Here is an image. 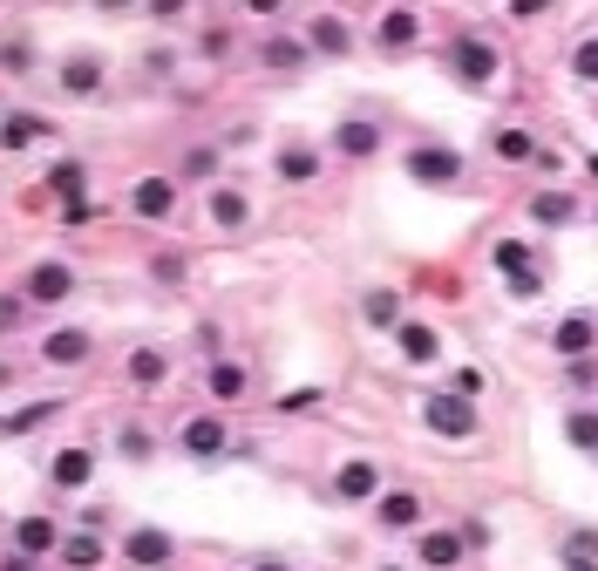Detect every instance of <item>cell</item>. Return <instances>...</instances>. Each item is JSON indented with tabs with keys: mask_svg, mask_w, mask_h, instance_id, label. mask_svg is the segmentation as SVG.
<instances>
[{
	"mask_svg": "<svg viewBox=\"0 0 598 571\" xmlns=\"http://www.w3.org/2000/svg\"><path fill=\"white\" fill-rule=\"evenodd\" d=\"M306 48L341 62V55H354V28H347L341 14H314V21H306Z\"/></svg>",
	"mask_w": 598,
	"mask_h": 571,
	"instance_id": "d6986e66",
	"label": "cell"
},
{
	"mask_svg": "<svg viewBox=\"0 0 598 571\" xmlns=\"http://www.w3.org/2000/svg\"><path fill=\"white\" fill-rule=\"evenodd\" d=\"M204 388H212V402H245L252 395V368H239V360H212Z\"/></svg>",
	"mask_w": 598,
	"mask_h": 571,
	"instance_id": "484cf974",
	"label": "cell"
},
{
	"mask_svg": "<svg viewBox=\"0 0 598 571\" xmlns=\"http://www.w3.org/2000/svg\"><path fill=\"white\" fill-rule=\"evenodd\" d=\"M306 62H314V48H306L300 35H266L258 41V68L266 75H300Z\"/></svg>",
	"mask_w": 598,
	"mask_h": 571,
	"instance_id": "4fadbf2b",
	"label": "cell"
},
{
	"mask_svg": "<svg viewBox=\"0 0 598 571\" xmlns=\"http://www.w3.org/2000/svg\"><path fill=\"white\" fill-rule=\"evenodd\" d=\"M116 449H123L129 462H150V456H157V435H150L143 422H123V429H116Z\"/></svg>",
	"mask_w": 598,
	"mask_h": 571,
	"instance_id": "d6a6232c",
	"label": "cell"
},
{
	"mask_svg": "<svg viewBox=\"0 0 598 571\" xmlns=\"http://www.w3.org/2000/svg\"><path fill=\"white\" fill-rule=\"evenodd\" d=\"M48 191H55L62 204H82V191H89V164H75V157H62L55 170H48Z\"/></svg>",
	"mask_w": 598,
	"mask_h": 571,
	"instance_id": "f1b7e54d",
	"label": "cell"
},
{
	"mask_svg": "<svg viewBox=\"0 0 598 571\" xmlns=\"http://www.w3.org/2000/svg\"><path fill=\"white\" fill-rule=\"evenodd\" d=\"M0 571H35V558H21V551H8V558H0Z\"/></svg>",
	"mask_w": 598,
	"mask_h": 571,
	"instance_id": "ee69618b",
	"label": "cell"
},
{
	"mask_svg": "<svg viewBox=\"0 0 598 571\" xmlns=\"http://www.w3.org/2000/svg\"><path fill=\"white\" fill-rule=\"evenodd\" d=\"M75 286H82V279H75L68 258H41V266H28V279H21V300H28V306H62Z\"/></svg>",
	"mask_w": 598,
	"mask_h": 571,
	"instance_id": "277c9868",
	"label": "cell"
},
{
	"mask_svg": "<svg viewBox=\"0 0 598 571\" xmlns=\"http://www.w3.org/2000/svg\"><path fill=\"white\" fill-rule=\"evenodd\" d=\"M333 497H341V504H360V510H368V504L381 497V470H374V456H347L341 470H333Z\"/></svg>",
	"mask_w": 598,
	"mask_h": 571,
	"instance_id": "9c48e42d",
	"label": "cell"
},
{
	"mask_svg": "<svg viewBox=\"0 0 598 571\" xmlns=\"http://www.w3.org/2000/svg\"><path fill=\"white\" fill-rule=\"evenodd\" d=\"M21 314H28V300H21V293H0V333H14Z\"/></svg>",
	"mask_w": 598,
	"mask_h": 571,
	"instance_id": "ab89813d",
	"label": "cell"
},
{
	"mask_svg": "<svg viewBox=\"0 0 598 571\" xmlns=\"http://www.w3.org/2000/svg\"><path fill=\"white\" fill-rule=\"evenodd\" d=\"M489 150H497V164H537V137L531 129H497Z\"/></svg>",
	"mask_w": 598,
	"mask_h": 571,
	"instance_id": "f546056e",
	"label": "cell"
},
{
	"mask_svg": "<svg viewBox=\"0 0 598 571\" xmlns=\"http://www.w3.org/2000/svg\"><path fill=\"white\" fill-rule=\"evenodd\" d=\"M374 524L381 531H415L422 524V497H415V490H381L374 497Z\"/></svg>",
	"mask_w": 598,
	"mask_h": 571,
	"instance_id": "ffe728a7",
	"label": "cell"
},
{
	"mask_svg": "<svg viewBox=\"0 0 598 571\" xmlns=\"http://www.w3.org/2000/svg\"><path fill=\"white\" fill-rule=\"evenodd\" d=\"M497 68H504V55H497V41H489V35L462 28L449 41V75H456L462 89H489V83H497Z\"/></svg>",
	"mask_w": 598,
	"mask_h": 571,
	"instance_id": "3957f363",
	"label": "cell"
},
{
	"mask_svg": "<svg viewBox=\"0 0 598 571\" xmlns=\"http://www.w3.org/2000/svg\"><path fill=\"white\" fill-rule=\"evenodd\" d=\"M422 429L442 435V443H476L483 415H476V402H456L449 388H435V395H422Z\"/></svg>",
	"mask_w": 598,
	"mask_h": 571,
	"instance_id": "7a4b0ae2",
	"label": "cell"
},
{
	"mask_svg": "<svg viewBox=\"0 0 598 571\" xmlns=\"http://www.w3.org/2000/svg\"><path fill=\"white\" fill-rule=\"evenodd\" d=\"M564 571H598V558H564Z\"/></svg>",
	"mask_w": 598,
	"mask_h": 571,
	"instance_id": "bcb514c9",
	"label": "cell"
},
{
	"mask_svg": "<svg viewBox=\"0 0 598 571\" xmlns=\"http://www.w3.org/2000/svg\"><path fill=\"white\" fill-rule=\"evenodd\" d=\"M456 537H462V551H483V544H489V524H483V517H470V524H456Z\"/></svg>",
	"mask_w": 598,
	"mask_h": 571,
	"instance_id": "7bdbcfd3",
	"label": "cell"
},
{
	"mask_svg": "<svg viewBox=\"0 0 598 571\" xmlns=\"http://www.w3.org/2000/svg\"><path fill=\"white\" fill-rule=\"evenodd\" d=\"M462 558H470V551H462L456 531H422V537H415V564H429V571H456Z\"/></svg>",
	"mask_w": 598,
	"mask_h": 571,
	"instance_id": "44dd1931",
	"label": "cell"
},
{
	"mask_svg": "<svg viewBox=\"0 0 598 571\" xmlns=\"http://www.w3.org/2000/svg\"><path fill=\"white\" fill-rule=\"evenodd\" d=\"M129 212H137L143 225H164L177 212V177H143V185L129 191Z\"/></svg>",
	"mask_w": 598,
	"mask_h": 571,
	"instance_id": "7c38bea8",
	"label": "cell"
},
{
	"mask_svg": "<svg viewBox=\"0 0 598 571\" xmlns=\"http://www.w3.org/2000/svg\"><path fill=\"white\" fill-rule=\"evenodd\" d=\"M333 150H341V157H354V164L381 157V123H374V116H347L341 129H333Z\"/></svg>",
	"mask_w": 598,
	"mask_h": 571,
	"instance_id": "9a60e30c",
	"label": "cell"
},
{
	"mask_svg": "<svg viewBox=\"0 0 598 571\" xmlns=\"http://www.w3.org/2000/svg\"><path fill=\"white\" fill-rule=\"evenodd\" d=\"M89 354H96L89 327H55V333H48V341H41V360H48V368H82Z\"/></svg>",
	"mask_w": 598,
	"mask_h": 571,
	"instance_id": "2e32d148",
	"label": "cell"
},
{
	"mask_svg": "<svg viewBox=\"0 0 598 571\" xmlns=\"http://www.w3.org/2000/svg\"><path fill=\"white\" fill-rule=\"evenodd\" d=\"M591 177H598V157H591Z\"/></svg>",
	"mask_w": 598,
	"mask_h": 571,
	"instance_id": "681fc988",
	"label": "cell"
},
{
	"mask_svg": "<svg viewBox=\"0 0 598 571\" xmlns=\"http://www.w3.org/2000/svg\"><path fill=\"white\" fill-rule=\"evenodd\" d=\"M306 408H320V388H285L279 395V415H306Z\"/></svg>",
	"mask_w": 598,
	"mask_h": 571,
	"instance_id": "f35d334b",
	"label": "cell"
},
{
	"mask_svg": "<svg viewBox=\"0 0 598 571\" xmlns=\"http://www.w3.org/2000/svg\"><path fill=\"white\" fill-rule=\"evenodd\" d=\"M571 75H578L585 89H598V35H578V41H571Z\"/></svg>",
	"mask_w": 598,
	"mask_h": 571,
	"instance_id": "e575fe53",
	"label": "cell"
},
{
	"mask_svg": "<svg viewBox=\"0 0 598 571\" xmlns=\"http://www.w3.org/2000/svg\"><path fill=\"white\" fill-rule=\"evenodd\" d=\"M62 415V402H35V408H14V415H0V429L8 435H21V429H41V422H55Z\"/></svg>",
	"mask_w": 598,
	"mask_h": 571,
	"instance_id": "d590c367",
	"label": "cell"
},
{
	"mask_svg": "<svg viewBox=\"0 0 598 571\" xmlns=\"http://www.w3.org/2000/svg\"><path fill=\"white\" fill-rule=\"evenodd\" d=\"M123 375L137 381V388H164V375H170V354H164V347H137V354L123 360Z\"/></svg>",
	"mask_w": 598,
	"mask_h": 571,
	"instance_id": "83f0119b",
	"label": "cell"
},
{
	"mask_svg": "<svg viewBox=\"0 0 598 571\" xmlns=\"http://www.w3.org/2000/svg\"><path fill=\"white\" fill-rule=\"evenodd\" d=\"M204 177H218V150L212 143L185 150V164H177V185H204Z\"/></svg>",
	"mask_w": 598,
	"mask_h": 571,
	"instance_id": "1f68e13d",
	"label": "cell"
},
{
	"mask_svg": "<svg viewBox=\"0 0 598 571\" xmlns=\"http://www.w3.org/2000/svg\"><path fill=\"white\" fill-rule=\"evenodd\" d=\"M0 68H8V75H28V68H35V41H28V35H8V41H0Z\"/></svg>",
	"mask_w": 598,
	"mask_h": 571,
	"instance_id": "8d00e7d4",
	"label": "cell"
},
{
	"mask_svg": "<svg viewBox=\"0 0 598 571\" xmlns=\"http://www.w3.org/2000/svg\"><path fill=\"white\" fill-rule=\"evenodd\" d=\"M89 477H96L89 449H55V462H48V483H55V490H82Z\"/></svg>",
	"mask_w": 598,
	"mask_h": 571,
	"instance_id": "4316f807",
	"label": "cell"
},
{
	"mask_svg": "<svg viewBox=\"0 0 598 571\" xmlns=\"http://www.w3.org/2000/svg\"><path fill=\"white\" fill-rule=\"evenodd\" d=\"M402 170H408V185H429V191H456L462 177H470V157H462L456 143H435V137H422V143H408Z\"/></svg>",
	"mask_w": 598,
	"mask_h": 571,
	"instance_id": "6da1fadb",
	"label": "cell"
},
{
	"mask_svg": "<svg viewBox=\"0 0 598 571\" xmlns=\"http://www.w3.org/2000/svg\"><path fill=\"white\" fill-rule=\"evenodd\" d=\"M41 137H55V123H48L41 110H8L0 116V150H35Z\"/></svg>",
	"mask_w": 598,
	"mask_h": 571,
	"instance_id": "e0dca14e",
	"label": "cell"
},
{
	"mask_svg": "<svg viewBox=\"0 0 598 571\" xmlns=\"http://www.w3.org/2000/svg\"><path fill=\"white\" fill-rule=\"evenodd\" d=\"M8 375H14V368H8V360H0V388H8Z\"/></svg>",
	"mask_w": 598,
	"mask_h": 571,
	"instance_id": "7dc6e473",
	"label": "cell"
},
{
	"mask_svg": "<svg viewBox=\"0 0 598 571\" xmlns=\"http://www.w3.org/2000/svg\"><path fill=\"white\" fill-rule=\"evenodd\" d=\"M564 381L571 388H598V360H564Z\"/></svg>",
	"mask_w": 598,
	"mask_h": 571,
	"instance_id": "b9f144b4",
	"label": "cell"
},
{
	"mask_svg": "<svg viewBox=\"0 0 598 571\" xmlns=\"http://www.w3.org/2000/svg\"><path fill=\"white\" fill-rule=\"evenodd\" d=\"M564 443L585 449V456H598V408H571L564 415Z\"/></svg>",
	"mask_w": 598,
	"mask_h": 571,
	"instance_id": "4dcf8cb0",
	"label": "cell"
},
{
	"mask_svg": "<svg viewBox=\"0 0 598 571\" xmlns=\"http://www.w3.org/2000/svg\"><path fill=\"white\" fill-rule=\"evenodd\" d=\"M272 170H279V185H320L327 157H320V143H306V137H285V143H279V157H272Z\"/></svg>",
	"mask_w": 598,
	"mask_h": 571,
	"instance_id": "ba28073f",
	"label": "cell"
},
{
	"mask_svg": "<svg viewBox=\"0 0 598 571\" xmlns=\"http://www.w3.org/2000/svg\"><path fill=\"white\" fill-rule=\"evenodd\" d=\"M123 558H129V564H143V571H170L177 537L157 531V524H137V531H123Z\"/></svg>",
	"mask_w": 598,
	"mask_h": 571,
	"instance_id": "52a82bcc",
	"label": "cell"
},
{
	"mask_svg": "<svg viewBox=\"0 0 598 571\" xmlns=\"http://www.w3.org/2000/svg\"><path fill=\"white\" fill-rule=\"evenodd\" d=\"M449 395H456V402H476V395H483V368H470V360H462V368L449 375Z\"/></svg>",
	"mask_w": 598,
	"mask_h": 571,
	"instance_id": "74e56055",
	"label": "cell"
},
{
	"mask_svg": "<svg viewBox=\"0 0 598 571\" xmlns=\"http://www.w3.org/2000/svg\"><path fill=\"white\" fill-rule=\"evenodd\" d=\"M524 225H537V231L578 225V191H571V185H544V191H531V198H524Z\"/></svg>",
	"mask_w": 598,
	"mask_h": 571,
	"instance_id": "8992f818",
	"label": "cell"
},
{
	"mask_svg": "<svg viewBox=\"0 0 598 571\" xmlns=\"http://www.w3.org/2000/svg\"><path fill=\"white\" fill-rule=\"evenodd\" d=\"M55 558H62L68 571H102V564H110V544H102L96 531H68V537L55 544Z\"/></svg>",
	"mask_w": 598,
	"mask_h": 571,
	"instance_id": "7402d4cb",
	"label": "cell"
},
{
	"mask_svg": "<svg viewBox=\"0 0 598 571\" xmlns=\"http://www.w3.org/2000/svg\"><path fill=\"white\" fill-rule=\"evenodd\" d=\"M395 354L408 360V368H435V360H442V333L429 320H402L395 327Z\"/></svg>",
	"mask_w": 598,
	"mask_h": 571,
	"instance_id": "8fae6325",
	"label": "cell"
},
{
	"mask_svg": "<svg viewBox=\"0 0 598 571\" xmlns=\"http://www.w3.org/2000/svg\"><path fill=\"white\" fill-rule=\"evenodd\" d=\"M510 293H517V300H537V293H544V266H531V272H517V279H510Z\"/></svg>",
	"mask_w": 598,
	"mask_h": 571,
	"instance_id": "60d3db41",
	"label": "cell"
},
{
	"mask_svg": "<svg viewBox=\"0 0 598 571\" xmlns=\"http://www.w3.org/2000/svg\"><path fill=\"white\" fill-rule=\"evenodd\" d=\"M489 258H497V272H504V279H517V272H531V266H537L524 239H497V252H489Z\"/></svg>",
	"mask_w": 598,
	"mask_h": 571,
	"instance_id": "836d02e7",
	"label": "cell"
},
{
	"mask_svg": "<svg viewBox=\"0 0 598 571\" xmlns=\"http://www.w3.org/2000/svg\"><path fill=\"white\" fill-rule=\"evenodd\" d=\"M177 449H185L191 462H225V456H231V429H225V415H191V422L177 429Z\"/></svg>",
	"mask_w": 598,
	"mask_h": 571,
	"instance_id": "5b68a950",
	"label": "cell"
},
{
	"mask_svg": "<svg viewBox=\"0 0 598 571\" xmlns=\"http://www.w3.org/2000/svg\"><path fill=\"white\" fill-rule=\"evenodd\" d=\"M415 41H422V14H415V8H387L374 21V48H381V55H408Z\"/></svg>",
	"mask_w": 598,
	"mask_h": 571,
	"instance_id": "30bf717a",
	"label": "cell"
},
{
	"mask_svg": "<svg viewBox=\"0 0 598 571\" xmlns=\"http://www.w3.org/2000/svg\"><path fill=\"white\" fill-rule=\"evenodd\" d=\"M204 204H212V225L218 231H245L252 225V198L239 185H212V198H204Z\"/></svg>",
	"mask_w": 598,
	"mask_h": 571,
	"instance_id": "603a6c76",
	"label": "cell"
},
{
	"mask_svg": "<svg viewBox=\"0 0 598 571\" xmlns=\"http://www.w3.org/2000/svg\"><path fill=\"white\" fill-rule=\"evenodd\" d=\"M551 347H558V360H591V347H598V320H591V314H564V320L551 327Z\"/></svg>",
	"mask_w": 598,
	"mask_h": 571,
	"instance_id": "5bb4252c",
	"label": "cell"
},
{
	"mask_svg": "<svg viewBox=\"0 0 598 571\" xmlns=\"http://www.w3.org/2000/svg\"><path fill=\"white\" fill-rule=\"evenodd\" d=\"M55 83H62V96H75V102H82V96H102V55H68Z\"/></svg>",
	"mask_w": 598,
	"mask_h": 571,
	"instance_id": "cb8c5ba5",
	"label": "cell"
},
{
	"mask_svg": "<svg viewBox=\"0 0 598 571\" xmlns=\"http://www.w3.org/2000/svg\"><path fill=\"white\" fill-rule=\"evenodd\" d=\"M360 320L368 327H381V333H395L408 314H402V293L395 286H374V293H360Z\"/></svg>",
	"mask_w": 598,
	"mask_h": 571,
	"instance_id": "d4e9b609",
	"label": "cell"
},
{
	"mask_svg": "<svg viewBox=\"0 0 598 571\" xmlns=\"http://www.w3.org/2000/svg\"><path fill=\"white\" fill-rule=\"evenodd\" d=\"M55 544H62L55 517H41V510H35V517H21V524H14V551H21V558H35V564H41V558H55Z\"/></svg>",
	"mask_w": 598,
	"mask_h": 571,
	"instance_id": "ac0fdd59",
	"label": "cell"
},
{
	"mask_svg": "<svg viewBox=\"0 0 598 571\" xmlns=\"http://www.w3.org/2000/svg\"><path fill=\"white\" fill-rule=\"evenodd\" d=\"M374 571H408V564H374Z\"/></svg>",
	"mask_w": 598,
	"mask_h": 571,
	"instance_id": "c3c4849f",
	"label": "cell"
},
{
	"mask_svg": "<svg viewBox=\"0 0 598 571\" xmlns=\"http://www.w3.org/2000/svg\"><path fill=\"white\" fill-rule=\"evenodd\" d=\"M245 571H293V564H285V558H252Z\"/></svg>",
	"mask_w": 598,
	"mask_h": 571,
	"instance_id": "f6af8a7d",
	"label": "cell"
}]
</instances>
